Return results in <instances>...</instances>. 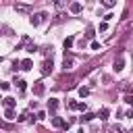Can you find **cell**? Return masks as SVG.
Instances as JSON below:
<instances>
[{
	"label": "cell",
	"mask_w": 133,
	"mask_h": 133,
	"mask_svg": "<svg viewBox=\"0 0 133 133\" xmlns=\"http://www.w3.org/2000/svg\"><path fill=\"white\" fill-rule=\"evenodd\" d=\"M52 66H54L52 64V58H46L44 64H42V75H50L52 73Z\"/></svg>",
	"instance_id": "1"
},
{
	"label": "cell",
	"mask_w": 133,
	"mask_h": 133,
	"mask_svg": "<svg viewBox=\"0 0 133 133\" xmlns=\"http://www.w3.org/2000/svg\"><path fill=\"white\" fill-rule=\"evenodd\" d=\"M46 17H48L46 12H37V15H33V17L29 19V21H31V25H39V23H42V21H44Z\"/></svg>",
	"instance_id": "2"
},
{
	"label": "cell",
	"mask_w": 133,
	"mask_h": 133,
	"mask_svg": "<svg viewBox=\"0 0 133 133\" xmlns=\"http://www.w3.org/2000/svg\"><path fill=\"white\" fill-rule=\"evenodd\" d=\"M44 89H46V87H44V83H42V81H35V83H33V94H35V96H42V94H44Z\"/></svg>",
	"instance_id": "3"
},
{
	"label": "cell",
	"mask_w": 133,
	"mask_h": 133,
	"mask_svg": "<svg viewBox=\"0 0 133 133\" xmlns=\"http://www.w3.org/2000/svg\"><path fill=\"white\" fill-rule=\"evenodd\" d=\"M52 125H54V127H62V129H69V123H64L60 116H54V118H52Z\"/></svg>",
	"instance_id": "4"
},
{
	"label": "cell",
	"mask_w": 133,
	"mask_h": 133,
	"mask_svg": "<svg viewBox=\"0 0 133 133\" xmlns=\"http://www.w3.org/2000/svg\"><path fill=\"white\" fill-rule=\"evenodd\" d=\"M15 10H21V12H29V10H31V6H29V4H23V2H17V4H15Z\"/></svg>",
	"instance_id": "5"
},
{
	"label": "cell",
	"mask_w": 133,
	"mask_h": 133,
	"mask_svg": "<svg viewBox=\"0 0 133 133\" xmlns=\"http://www.w3.org/2000/svg\"><path fill=\"white\" fill-rule=\"evenodd\" d=\"M19 64H21V69H23V71H31V66H33V62H31L29 58H25V60H21Z\"/></svg>",
	"instance_id": "6"
},
{
	"label": "cell",
	"mask_w": 133,
	"mask_h": 133,
	"mask_svg": "<svg viewBox=\"0 0 133 133\" xmlns=\"http://www.w3.org/2000/svg\"><path fill=\"white\" fill-rule=\"evenodd\" d=\"M56 108H58V100H56V98H50V100H48V110L54 112Z\"/></svg>",
	"instance_id": "7"
},
{
	"label": "cell",
	"mask_w": 133,
	"mask_h": 133,
	"mask_svg": "<svg viewBox=\"0 0 133 133\" xmlns=\"http://www.w3.org/2000/svg\"><path fill=\"white\" fill-rule=\"evenodd\" d=\"M81 8H83V6H81V2H73V4L69 6V10H71V12H75V15H77V12H81Z\"/></svg>",
	"instance_id": "8"
},
{
	"label": "cell",
	"mask_w": 133,
	"mask_h": 133,
	"mask_svg": "<svg viewBox=\"0 0 133 133\" xmlns=\"http://www.w3.org/2000/svg\"><path fill=\"white\" fill-rule=\"evenodd\" d=\"M73 62H75V60H73L71 56H64V60H62V69H64V71H66V69H71V66H73Z\"/></svg>",
	"instance_id": "9"
},
{
	"label": "cell",
	"mask_w": 133,
	"mask_h": 133,
	"mask_svg": "<svg viewBox=\"0 0 133 133\" xmlns=\"http://www.w3.org/2000/svg\"><path fill=\"white\" fill-rule=\"evenodd\" d=\"M73 44H75V37H71V35H69V37H64V42H62V46H64L66 50H69Z\"/></svg>",
	"instance_id": "10"
},
{
	"label": "cell",
	"mask_w": 133,
	"mask_h": 133,
	"mask_svg": "<svg viewBox=\"0 0 133 133\" xmlns=\"http://www.w3.org/2000/svg\"><path fill=\"white\" fill-rule=\"evenodd\" d=\"M15 104H17L15 98H4V106H6V108H15Z\"/></svg>",
	"instance_id": "11"
},
{
	"label": "cell",
	"mask_w": 133,
	"mask_h": 133,
	"mask_svg": "<svg viewBox=\"0 0 133 133\" xmlns=\"http://www.w3.org/2000/svg\"><path fill=\"white\" fill-rule=\"evenodd\" d=\"M123 66H125V60H123V58H118V60L114 62V71L118 73V71H123Z\"/></svg>",
	"instance_id": "12"
},
{
	"label": "cell",
	"mask_w": 133,
	"mask_h": 133,
	"mask_svg": "<svg viewBox=\"0 0 133 133\" xmlns=\"http://www.w3.org/2000/svg\"><path fill=\"white\" fill-rule=\"evenodd\" d=\"M108 114H110V112H108V108H100V112H98V116H100L102 121H106V118H108Z\"/></svg>",
	"instance_id": "13"
},
{
	"label": "cell",
	"mask_w": 133,
	"mask_h": 133,
	"mask_svg": "<svg viewBox=\"0 0 133 133\" xmlns=\"http://www.w3.org/2000/svg\"><path fill=\"white\" fill-rule=\"evenodd\" d=\"M4 118H6V121H12V118H15V112H12V108H6V112H4Z\"/></svg>",
	"instance_id": "14"
},
{
	"label": "cell",
	"mask_w": 133,
	"mask_h": 133,
	"mask_svg": "<svg viewBox=\"0 0 133 133\" xmlns=\"http://www.w3.org/2000/svg\"><path fill=\"white\" fill-rule=\"evenodd\" d=\"M15 83H17V87H19V89H25V87H27V81H23V79H17Z\"/></svg>",
	"instance_id": "15"
},
{
	"label": "cell",
	"mask_w": 133,
	"mask_h": 133,
	"mask_svg": "<svg viewBox=\"0 0 133 133\" xmlns=\"http://www.w3.org/2000/svg\"><path fill=\"white\" fill-rule=\"evenodd\" d=\"M87 94H89V89H87V87H79V96H81V98H85Z\"/></svg>",
	"instance_id": "16"
},
{
	"label": "cell",
	"mask_w": 133,
	"mask_h": 133,
	"mask_svg": "<svg viewBox=\"0 0 133 133\" xmlns=\"http://www.w3.org/2000/svg\"><path fill=\"white\" fill-rule=\"evenodd\" d=\"M96 114H91V112H83V121H91Z\"/></svg>",
	"instance_id": "17"
},
{
	"label": "cell",
	"mask_w": 133,
	"mask_h": 133,
	"mask_svg": "<svg viewBox=\"0 0 133 133\" xmlns=\"http://www.w3.org/2000/svg\"><path fill=\"white\" fill-rule=\"evenodd\" d=\"M98 29H100V31H106V29H108V23H100V27H98Z\"/></svg>",
	"instance_id": "18"
},
{
	"label": "cell",
	"mask_w": 133,
	"mask_h": 133,
	"mask_svg": "<svg viewBox=\"0 0 133 133\" xmlns=\"http://www.w3.org/2000/svg\"><path fill=\"white\" fill-rule=\"evenodd\" d=\"M91 50H100V42H91Z\"/></svg>",
	"instance_id": "19"
},
{
	"label": "cell",
	"mask_w": 133,
	"mask_h": 133,
	"mask_svg": "<svg viewBox=\"0 0 133 133\" xmlns=\"http://www.w3.org/2000/svg\"><path fill=\"white\" fill-rule=\"evenodd\" d=\"M35 50H37V48H35V44H29V48H27V52H31V54H33Z\"/></svg>",
	"instance_id": "20"
},
{
	"label": "cell",
	"mask_w": 133,
	"mask_h": 133,
	"mask_svg": "<svg viewBox=\"0 0 133 133\" xmlns=\"http://www.w3.org/2000/svg\"><path fill=\"white\" fill-rule=\"evenodd\" d=\"M77 108H79L81 112H87V106H85V104H77Z\"/></svg>",
	"instance_id": "21"
},
{
	"label": "cell",
	"mask_w": 133,
	"mask_h": 133,
	"mask_svg": "<svg viewBox=\"0 0 133 133\" xmlns=\"http://www.w3.org/2000/svg\"><path fill=\"white\" fill-rule=\"evenodd\" d=\"M8 87H10V85H8V83H4V81H0V89H4V91H6V89H8Z\"/></svg>",
	"instance_id": "22"
},
{
	"label": "cell",
	"mask_w": 133,
	"mask_h": 133,
	"mask_svg": "<svg viewBox=\"0 0 133 133\" xmlns=\"http://www.w3.org/2000/svg\"><path fill=\"white\" fill-rule=\"evenodd\" d=\"M110 133H121V129H118V127H112V129H110Z\"/></svg>",
	"instance_id": "23"
}]
</instances>
